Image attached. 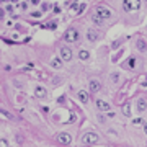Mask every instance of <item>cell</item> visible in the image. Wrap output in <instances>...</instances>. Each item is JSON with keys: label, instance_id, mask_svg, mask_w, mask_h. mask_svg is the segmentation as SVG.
<instances>
[{"label": "cell", "instance_id": "52a82bcc", "mask_svg": "<svg viewBox=\"0 0 147 147\" xmlns=\"http://www.w3.org/2000/svg\"><path fill=\"white\" fill-rule=\"evenodd\" d=\"M34 96H36V98H39V100L46 98V96H47V90L44 88V87H41V85H38L36 88H34Z\"/></svg>", "mask_w": 147, "mask_h": 147}, {"label": "cell", "instance_id": "277c9868", "mask_svg": "<svg viewBox=\"0 0 147 147\" xmlns=\"http://www.w3.org/2000/svg\"><path fill=\"white\" fill-rule=\"evenodd\" d=\"M82 142L84 144H96L98 142V136L95 132H87L84 137H82Z\"/></svg>", "mask_w": 147, "mask_h": 147}, {"label": "cell", "instance_id": "9c48e42d", "mask_svg": "<svg viewBox=\"0 0 147 147\" xmlns=\"http://www.w3.org/2000/svg\"><path fill=\"white\" fill-rule=\"evenodd\" d=\"M96 108L100 111H111V105L108 103V101H103V100H96Z\"/></svg>", "mask_w": 147, "mask_h": 147}, {"label": "cell", "instance_id": "2e32d148", "mask_svg": "<svg viewBox=\"0 0 147 147\" xmlns=\"http://www.w3.org/2000/svg\"><path fill=\"white\" fill-rule=\"evenodd\" d=\"M79 57L82 59V61H87V59L90 57V53L88 51H85V49H82V51L79 53Z\"/></svg>", "mask_w": 147, "mask_h": 147}, {"label": "cell", "instance_id": "7a4b0ae2", "mask_svg": "<svg viewBox=\"0 0 147 147\" xmlns=\"http://www.w3.org/2000/svg\"><path fill=\"white\" fill-rule=\"evenodd\" d=\"M124 11H137L141 8V0H123Z\"/></svg>", "mask_w": 147, "mask_h": 147}, {"label": "cell", "instance_id": "9a60e30c", "mask_svg": "<svg viewBox=\"0 0 147 147\" xmlns=\"http://www.w3.org/2000/svg\"><path fill=\"white\" fill-rule=\"evenodd\" d=\"M51 65H53L54 69H62V61H61V59H53V61H51Z\"/></svg>", "mask_w": 147, "mask_h": 147}, {"label": "cell", "instance_id": "3957f363", "mask_svg": "<svg viewBox=\"0 0 147 147\" xmlns=\"http://www.w3.org/2000/svg\"><path fill=\"white\" fill-rule=\"evenodd\" d=\"M95 13L100 16L101 20H110L111 16H113V11H111L110 8L103 7V5H98V7H96V8H95Z\"/></svg>", "mask_w": 147, "mask_h": 147}, {"label": "cell", "instance_id": "d4e9b609", "mask_svg": "<svg viewBox=\"0 0 147 147\" xmlns=\"http://www.w3.org/2000/svg\"><path fill=\"white\" fill-rule=\"evenodd\" d=\"M0 18H3V10H0Z\"/></svg>", "mask_w": 147, "mask_h": 147}, {"label": "cell", "instance_id": "5bb4252c", "mask_svg": "<svg viewBox=\"0 0 147 147\" xmlns=\"http://www.w3.org/2000/svg\"><path fill=\"white\" fill-rule=\"evenodd\" d=\"M92 21H93L96 26H101V25H103V20H101V18L96 15V13H93V15H92Z\"/></svg>", "mask_w": 147, "mask_h": 147}, {"label": "cell", "instance_id": "8992f818", "mask_svg": "<svg viewBox=\"0 0 147 147\" xmlns=\"http://www.w3.org/2000/svg\"><path fill=\"white\" fill-rule=\"evenodd\" d=\"M57 141L61 142V144H64V146H67V144L72 142V137H70V134H67V132H61V134H57Z\"/></svg>", "mask_w": 147, "mask_h": 147}, {"label": "cell", "instance_id": "5b68a950", "mask_svg": "<svg viewBox=\"0 0 147 147\" xmlns=\"http://www.w3.org/2000/svg\"><path fill=\"white\" fill-rule=\"evenodd\" d=\"M59 53H61V61H65V62H67V61H72V51H70L69 47H65V46L61 47Z\"/></svg>", "mask_w": 147, "mask_h": 147}, {"label": "cell", "instance_id": "ba28073f", "mask_svg": "<svg viewBox=\"0 0 147 147\" xmlns=\"http://www.w3.org/2000/svg\"><path fill=\"white\" fill-rule=\"evenodd\" d=\"M101 88V84L98 82V80H90V84H88V92H92V93H96V92H100Z\"/></svg>", "mask_w": 147, "mask_h": 147}, {"label": "cell", "instance_id": "4fadbf2b", "mask_svg": "<svg viewBox=\"0 0 147 147\" xmlns=\"http://www.w3.org/2000/svg\"><path fill=\"white\" fill-rule=\"evenodd\" d=\"M136 46H137V49H139L141 53H144V51H146V49H147V42L144 41V39H137Z\"/></svg>", "mask_w": 147, "mask_h": 147}, {"label": "cell", "instance_id": "6da1fadb", "mask_svg": "<svg viewBox=\"0 0 147 147\" xmlns=\"http://www.w3.org/2000/svg\"><path fill=\"white\" fill-rule=\"evenodd\" d=\"M79 38H80V34H79V31H77L75 28H69V30H65L64 34H62V39L65 42H77Z\"/></svg>", "mask_w": 147, "mask_h": 147}, {"label": "cell", "instance_id": "7c38bea8", "mask_svg": "<svg viewBox=\"0 0 147 147\" xmlns=\"http://www.w3.org/2000/svg\"><path fill=\"white\" fill-rule=\"evenodd\" d=\"M79 100L82 103H88V92H85V90H79Z\"/></svg>", "mask_w": 147, "mask_h": 147}, {"label": "cell", "instance_id": "cb8c5ba5", "mask_svg": "<svg viewBox=\"0 0 147 147\" xmlns=\"http://www.w3.org/2000/svg\"><path fill=\"white\" fill-rule=\"evenodd\" d=\"M144 132H146V134H147V123H146V124H144Z\"/></svg>", "mask_w": 147, "mask_h": 147}, {"label": "cell", "instance_id": "e0dca14e", "mask_svg": "<svg viewBox=\"0 0 147 147\" xmlns=\"http://www.w3.org/2000/svg\"><path fill=\"white\" fill-rule=\"evenodd\" d=\"M119 77H121L119 72H115V74H111L110 79H111V82H113V84H118V82H119Z\"/></svg>", "mask_w": 147, "mask_h": 147}, {"label": "cell", "instance_id": "603a6c76", "mask_svg": "<svg viewBox=\"0 0 147 147\" xmlns=\"http://www.w3.org/2000/svg\"><path fill=\"white\" fill-rule=\"evenodd\" d=\"M31 3H33V5H38V3H39V0H31Z\"/></svg>", "mask_w": 147, "mask_h": 147}, {"label": "cell", "instance_id": "d6986e66", "mask_svg": "<svg viewBox=\"0 0 147 147\" xmlns=\"http://www.w3.org/2000/svg\"><path fill=\"white\" fill-rule=\"evenodd\" d=\"M126 67H129V69H134V67H136V59H134V57L129 59V61L126 62Z\"/></svg>", "mask_w": 147, "mask_h": 147}, {"label": "cell", "instance_id": "7402d4cb", "mask_svg": "<svg viewBox=\"0 0 147 147\" xmlns=\"http://www.w3.org/2000/svg\"><path fill=\"white\" fill-rule=\"evenodd\" d=\"M134 124H142V118L141 119H134Z\"/></svg>", "mask_w": 147, "mask_h": 147}, {"label": "cell", "instance_id": "ffe728a7", "mask_svg": "<svg viewBox=\"0 0 147 147\" xmlns=\"http://www.w3.org/2000/svg\"><path fill=\"white\" fill-rule=\"evenodd\" d=\"M0 113H2V115H3V116H7L8 119H13V116H11L10 113H7V111H3V110H0Z\"/></svg>", "mask_w": 147, "mask_h": 147}, {"label": "cell", "instance_id": "30bf717a", "mask_svg": "<svg viewBox=\"0 0 147 147\" xmlns=\"http://www.w3.org/2000/svg\"><path fill=\"white\" fill-rule=\"evenodd\" d=\"M98 38H100V33L96 31V30H88L87 31V39H90V41H98Z\"/></svg>", "mask_w": 147, "mask_h": 147}, {"label": "cell", "instance_id": "44dd1931", "mask_svg": "<svg viewBox=\"0 0 147 147\" xmlns=\"http://www.w3.org/2000/svg\"><path fill=\"white\" fill-rule=\"evenodd\" d=\"M0 147H8V142L5 139H0Z\"/></svg>", "mask_w": 147, "mask_h": 147}, {"label": "cell", "instance_id": "8fae6325", "mask_svg": "<svg viewBox=\"0 0 147 147\" xmlns=\"http://www.w3.org/2000/svg\"><path fill=\"white\" fill-rule=\"evenodd\" d=\"M137 110H139V113H144L147 110V101L144 98H139L137 100Z\"/></svg>", "mask_w": 147, "mask_h": 147}, {"label": "cell", "instance_id": "ac0fdd59", "mask_svg": "<svg viewBox=\"0 0 147 147\" xmlns=\"http://www.w3.org/2000/svg\"><path fill=\"white\" fill-rule=\"evenodd\" d=\"M123 113H124V116H131V106L127 105V103L123 106Z\"/></svg>", "mask_w": 147, "mask_h": 147}]
</instances>
